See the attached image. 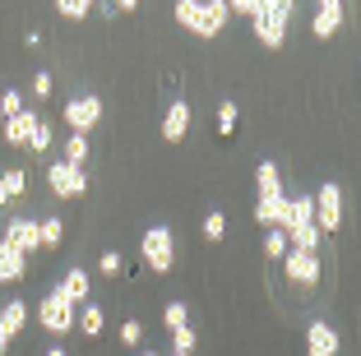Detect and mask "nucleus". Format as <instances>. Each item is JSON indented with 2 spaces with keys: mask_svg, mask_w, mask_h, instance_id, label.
Here are the masks:
<instances>
[{
  "mask_svg": "<svg viewBox=\"0 0 361 356\" xmlns=\"http://www.w3.org/2000/svg\"><path fill=\"white\" fill-rule=\"evenodd\" d=\"M250 23H255V37H259L264 47H274V51L287 42V23L274 19V14H250Z\"/></svg>",
  "mask_w": 361,
  "mask_h": 356,
  "instance_id": "f8f14e48",
  "label": "nucleus"
},
{
  "mask_svg": "<svg viewBox=\"0 0 361 356\" xmlns=\"http://www.w3.org/2000/svg\"><path fill=\"white\" fill-rule=\"evenodd\" d=\"M167 356H185V352H167Z\"/></svg>",
  "mask_w": 361,
  "mask_h": 356,
  "instance_id": "a19ab883",
  "label": "nucleus"
},
{
  "mask_svg": "<svg viewBox=\"0 0 361 356\" xmlns=\"http://www.w3.org/2000/svg\"><path fill=\"white\" fill-rule=\"evenodd\" d=\"M32 97H51V74L37 70V79H32Z\"/></svg>",
  "mask_w": 361,
  "mask_h": 356,
  "instance_id": "f704fd0d",
  "label": "nucleus"
},
{
  "mask_svg": "<svg viewBox=\"0 0 361 356\" xmlns=\"http://www.w3.org/2000/svg\"><path fill=\"white\" fill-rule=\"evenodd\" d=\"M5 245H14V250H23V254L42 250V241H37V218H14L10 227H5Z\"/></svg>",
  "mask_w": 361,
  "mask_h": 356,
  "instance_id": "6e6552de",
  "label": "nucleus"
},
{
  "mask_svg": "<svg viewBox=\"0 0 361 356\" xmlns=\"http://www.w3.org/2000/svg\"><path fill=\"white\" fill-rule=\"evenodd\" d=\"M287 250H292L287 231H283V227H269V236H264V254H269V259H283Z\"/></svg>",
  "mask_w": 361,
  "mask_h": 356,
  "instance_id": "4be33fe9",
  "label": "nucleus"
},
{
  "mask_svg": "<svg viewBox=\"0 0 361 356\" xmlns=\"http://www.w3.org/2000/svg\"><path fill=\"white\" fill-rule=\"evenodd\" d=\"M227 10H236V14H255V10H259V0H227Z\"/></svg>",
  "mask_w": 361,
  "mask_h": 356,
  "instance_id": "c9c22d12",
  "label": "nucleus"
},
{
  "mask_svg": "<svg viewBox=\"0 0 361 356\" xmlns=\"http://www.w3.org/2000/svg\"><path fill=\"white\" fill-rule=\"evenodd\" d=\"M139 250H144V264L153 273H171V264H176V236H171V227H149Z\"/></svg>",
  "mask_w": 361,
  "mask_h": 356,
  "instance_id": "f257e3e1",
  "label": "nucleus"
},
{
  "mask_svg": "<svg viewBox=\"0 0 361 356\" xmlns=\"http://www.w3.org/2000/svg\"><path fill=\"white\" fill-rule=\"evenodd\" d=\"M37 121H42V116L23 106L19 116H10V121H5V139H10V144H28V135L37 130Z\"/></svg>",
  "mask_w": 361,
  "mask_h": 356,
  "instance_id": "2eb2a0df",
  "label": "nucleus"
},
{
  "mask_svg": "<svg viewBox=\"0 0 361 356\" xmlns=\"http://www.w3.org/2000/svg\"><path fill=\"white\" fill-rule=\"evenodd\" d=\"M0 111H5V121H10V116H19V111H23V93H19V88H10V93L0 97Z\"/></svg>",
  "mask_w": 361,
  "mask_h": 356,
  "instance_id": "72a5a7b5",
  "label": "nucleus"
},
{
  "mask_svg": "<svg viewBox=\"0 0 361 356\" xmlns=\"http://www.w3.org/2000/svg\"><path fill=\"white\" fill-rule=\"evenodd\" d=\"M37 319H42L47 333H70V329H75V305L51 287V292L42 296V305H37Z\"/></svg>",
  "mask_w": 361,
  "mask_h": 356,
  "instance_id": "7ed1b4c3",
  "label": "nucleus"
},
{
  "mask_svg": "<svg viewBox=\"0 0 361 356\" xmlns=\"http://www.w3.org/2000/svg\"><path fill=\"white\" fill-rule=\"evenodd\" d=\"M139 356H162V352H139Z\"/></svg>",
  "mask_w": 361,
  "mask_h": 356,
  "instance_id": "ea45409f",
  "label": "nucleus"
},
{
  "mask_svg": "<svg viewBox=\"0 0 361 356\" xmlns=\"http://www.w3.org/2000/svg\"><path fill=\"white\" fill-rule=\"evenodd\" d=\"M292 10H297V0H259V10L255 14H274V19H292Z\"/></svg>",
  "mask_w": 361,
  "mask_h": 356,
  "instance_id": "393cba45",
  "label": "nucleus"
},
{
  "mask_svg": "<svg viewBox=\"0 0 361 356\" xmlns=\"http://www.w3.org/2000/svg\"><path fill=\"white\" fill-rule=\"evenodd\" d=\"M176 23L195 32V23H200V0H176Z\"/></svg>",
  "mask_w": 361,
  "mask_h": 356,
  "instance_id": "bb28decb",
  "label": "nucleus"
},
{
  "mask_svg": "<svg viewBox=\"0 0 361 356\" xmlns=\"http://www.w3.org/2000/svg\"><path fill=\"white\" fill-rule=\"evenodd\" d=\"M223 236H227V213L209 209V218H204V241H223Z\"/></svg>",
  "mask_w": 361,
  "mask_h": 356,
  "instance_id": "5701e85b",
  "label": "nucleus"
},
{
  "mask_svg": "<svg viewBox=\"0 0 361 356\" xmlns=\"http://www.w3.org/2000/svg\"><path fill=\"white\" fill-rule=\"evenodd\" d=\"M97 121H102V97L88 93V97H70L65 102V125L75 130V135H88Z\"/></svg>",
  "mask_w": 361,
  "mask_h": 356,
  "instance_id": "39448f33",
  "label": "nucleus"
},
{
  "mask_svg": "<svg viewBox=\"0 0 361 356\" xmlns=\"http://www.w3.org/2000/svg\"><path fill=\"white\" fill-rule=\"evenodd\" d=\"M65 162H75V167L88 162V135H70L65 139Z\"/></svg>",
  "mask_w": 361,
  "mask_h": 356,
  "instance_id": "b1692460",
  "label": "nucleus"
},
{
  "mask_svg": "<svg viewBox=\"0 0 361 356\" xmlns=\"http://www.w3.org/2000/svg\"><path fill=\"white\" fill-rule=\"evenodd\" d=\"M47 185H51V195H61V200H79V195L88 190V171L61 157V162L47 167Z\"/></svg>",
  "mask_w": 361,
  "mask_h": 356,
  "instance_id": "f03ea898",
  "label": "nucleus"
},
{
  "mask_svg": "<svg viewBox=\"0 0 361 356\" xmlns=\"http://www.w3.org/2000/svg\"><path fill=\"white\" fill-rule=\"evenodd\" d=\"M23 273H28V254L14 245H0V283H19Z\"/></svg>",
  "mask_w": 361,
  "mask_h": 356,
  "instance_id": "4468645a",
  "label": "nucleus"
},
{
  "mask_svg": "<svg viewBox=\"0 0 361 356\" xmlns=\"http://www.w3.org/2000/svg\"><path fill=\"white\" fill-rule=\"evenodd\" d=\"M42 356H70V352H65V347H51V352H42Z\"/></svg>",
  "mask_w": 361,
  "mask_h": 356,
  "instance_id": "58836bf2",
  "label": "nucleus"
},
{
  "mask_svg": "<svg viewBox=\"0 0 361 356\" xmlns=\"http://www.w3.org/2000/svg\"><path fill=\"white\" fill-rule=\"evenodd\" d=\"M232 130H236V102L227 97V102L218 106V135H232Z\"/></svg>",
  "mask_w": 361,
  "mask_h": 356,
  "instance_id": "c756f323",
  "label": "nucleus"
},
{
  "mask_svg": "<svg viewBox=\"0 0 361 356\" xmlns=\"http://www.w3.org/2000/svg\"><path fill=\"white\" fill-rule=\"evenodd\" d=\"M255 185H259V200H264V195H283V180H278V167H274V162H259Z\"/></svg>",
  "mask_w": 361,
  "mask_h": 356,
  "instance_id": "aec40b11",
  "label": "nucleus"
},
{
  "mask_svg": "<svg viewBox=\"0 0 361 356\" xmlns=\"http://www.w3.org/2000/svg\"><path fill=\"white\" fill-rule=\"evenodd\" d=\"M306 352L310 356H338V333H334V324H310L306 329Z\"/></svg>",
  "mask_w": 361,
  "mask_h": 356,
  "instance_id": "9b49d317",
  "label": "nucleus"
},
{
  "mask_svg": "<svg viewBox=\"0 0 361 356\" xmlns=\"http://www.w3.org/2000/svg\"><path fill=\"white\" fill-rule=\"evenodd\" d=\"M171 338H176V347H171V352H185V356H190L195 347H200V333H195L190 324H180V329H176V333H171Z\"/></svg>",
  "mask_w": 361,
  "mask_h": 356,
  "instance_id": "c85d7f7f",
  "label": "nucleus"
},
{
  "mask_svg": "<svg viewBox=\"0 0 361 356\" xmlns=\"http://www.w3.org/2000/svg\"><path fill=\"white\" fill-rule=\"evenodd\" d=\"M111 5H116V10H126V14H130V10H139V0H111Z\"/></svg>",
  "mask_w": 361,
  "mask_h": 356,
  "instance_id": "e433bc0d",
  "label": "nucleus"
},
{
  "mask_svg": "<svg viewBox=\"0 0 361 356\" xmlns=\"http://www.w3.org/2000/svg\"><path fill=\"white\" fill-rule=\"evenodd\" d=\"M144 343V324H139V319H126V324H121V347H139Z\"/></svg>",
  "mask_w": 361,
  "mask_h": 356,
  "instance_id": "7c9ffc66",
  "label": "nucleus"
},
{
  "mask_svg": "<svg viewBox=\"0 0 361 356\" xmlns=\"http://www.w3.org/2000/svg\"><path fill=\"white\" fill-rule=\"evenodd\" d=\"M61 236H65V222L61 218H42V222H37V241H42V250H56Z\"/></svg>",
  "mask_w": 361,
  "mask_h": 356,
  "instance_id": "412c9836",
  "label": "nucleus"
},
{
  "mask_svg": "<svg viewBox=\"0 0 361 356\" xmlns=\"http://www.w3.org/2000/svg\"><path fill=\"white\" fill-rule=\"evenodd\" d=\"M283 269H287V278L301 283V287L319 283V259H315V254H306V250H287L283 254Z\"/></svg>",
  "mask_w": 361,
  "mask_h": 356,
  "instance_id": "423d86ee",
  "label": "nucleus"
},
{
  "mask_svg": "<svg viewBox=\"0 0 361 356\" xmlns=\"http://www.w3.org/2000/svg\"><path fill=\"white\" fill-rule=\"evenodd\" d=\"M338 23H343V5H319V14H315V37H334L338 32Z\"/></svg>",
  "mask_w": 361,
  "mask_h": 356,
  "instance_id": "6ab92c4d",
  "label": "nucleus"
},
{
  "mask_svg": "<svg viewBox=\"0 0 361 356\" xmlns=\"http://www.w3.org/2000/svg\"><path fill=\"white\" fill-rule=\"evenodd\" d=\"M88 5H93V0H56V10H61L65 19H84Z\"/></svg>",
  "mask_w": 361,
  "mask_h": 356,
  "instance_id": "473e14b6",
  "label": "nucleus"
},
{
  "mask_svg": "<svg viewBox=\"0 0 361 356\" xmlns=\"http://www.w3.org/2000/svg\"><path fill=\"white\" fill-rule=\"evenodd\" d=\"M162 324H167L171 333H176L180 324H190V310H185V301H171L167 310H162Z\"/></svg>",
  "mask_w": 361,
  "mask_h": 356,
  "instance_id": "a878e982",
  "label": "nucleus"
},
{
  "mask_svg": "<svg viewBox=\"0 0 361 356\" xmlns=\"http://www.w3.org/2000/svg\"><path fill=\"white\" fill-rule=\"evenodd\" d=\"M28 324V305L14 296L10 305H0V333H10V338H19V329Z\"/></svg>",
  "mask_w": 361,
  "mask_h": 356,
  "instance_id": "a211bd4d",
  "label": "nucleus"
},
{
  "mask_svg": "<svg viewBox=\"0 0 361 356\" xmlns=\"http://www.w3.org/2000/svg\"><path fill=\"white\" fill-rule=\"evenodd\" d=\"M310 204H315V227L319 231H338L343 227V190L334 185V180H324Z\"/></svg>",
  "mask_w": 361,
  "mask_h": 356,
  "instance_id": "20e7f679",
  "label": "nucleus"
},
{
  "mask_svg": "<svg viewBox=\"0 0 361 356\" xmlns=\"http://www.w3.org/2000/svg\"><path fill=\"white\" fill-rule=\"evenodd\" d=\"M102 324H106L102 305L84 301V305H79V310H75V329H79V333H84V338H97V333H102Z\"/></svg>",
  "mask_w": 361,
  "mask_h": 356,
  "instance_id": "dca6fc26",
  "label": "nucleus"
},
{
  "mask_svg": "<svg viewBox=\"0 0 361 356\" xmlns=\"http://www.w3.org/2000/svg\"><path fill=\"white\" fill-rule=\"evenodd\" d=\"M227 0H200V23H195V32L200 37H218V32L227 28Z\"/></svg>",
  "mask_w": 361,
  "mask_h": 356,
  "instance_id": "0eeeda50",
  "label": "nucleus"
},
{
  "mask_svg": "<svg viewBox=\"0 0 361 356\" xmlns=\"http://www.w3.org/2000/svg\"><path fill=\"white\" fill-rule=\"evenodd\" d=\"M23 190H28V171H23V167L0 171V209H5V204H14Z\"/></svg>",
  "mask_w": 361,
  "mask_h": 356,
  "instance_id": "f3484780",
  "label": "nucleus"
},
{
  "mask_svg": "<svg viewBox=\"0 0 361 356\" xmlns=\"http://www.w3.org/2000/svg\"><path fill=\"white\" fill-rule=\"evenodd\" d=\"M185 130H190V102L176 97V102L167 106V116H162V139H167V144H180Z\"/></svg>",
  "mask_w": 361,
  "mask_h": 356,
  "instance_id": "1a4fd4ad",
  "label": "nucleus"
},
{
  "mask_svg": "<svg viewBox=\"0 0 361 356\" xmlns=\"http://www.w3.org/2000/svg\"><path fill=\"white\" fill-rule=\"evenodd\" d=\"M121 269H126V259H121L116 250H102V259H97V273H106V278H116Z\"/></svg>",
  "mask_w": 361,
  "mask_h": 356,
  "instance_id": "2f4dec72",
  "label": "nucleus"
},
{
  "mask_svg": "<svg viewBox=\"0 0 361 356\" xmlns=\"http://www.w3.org/2000/svg\"><path fill=\"white\" fill-rule=\"evenodd\" d=\"M5 352H10V333H0V356H5Z\"/></svg>",
  "mask_w": 361,
  "mask_h": 356,
  "instance_id": "4c0bfd02",
  "label": "nucleus"
},
{
  "mask_svg": "<svg viewBox=\"0 0 361 356\" xmlns=\"http://www.w3.org/2000/svg\"><path fill=\"white\" fill-rule=\"evenodd\" d=\"M287 209H292L287 195H264V200L255 204V218L264 222V227H287Z\"/></svg>",
  "mask_w": 361,
  "mask_h": 356,
  "instance_id": "9d476101",
  "label": "nucleus"
},
{
  "mask_svg": "<svg viewBox=\"0 0 361 356\" xmlns=\"http://www.w3.org/2000/svg\"><path fill=\"white\" fill-rule=\"evenodd\" d=\"M23 148H32V153H47V148H51V125H47V121H37V130L28 135V144H23Z\"/></svg>",
  "mask_w": 361,
  "mask_h": 356,
  "instance_id": "cd10ccee",
  "label": "nucleus"
},
{
  "mask_svg": "<svg viewBox=\"0 0 361 356\" xmlns=\"http://www.w3.org/2000/svg\"><path fill=\"white\" fill-rule=\"evenodd\" d=\"M56 292H61L65 301H70V305L79 310V305L88 301V273H84V269H70V273L61 278V287H56Z\"/></svg>",
  "mask_w": 361,
  "mask_h": 356,
  "instance_id": "ddd939ff",
  "label": "nucleus"
}]
</instances>
